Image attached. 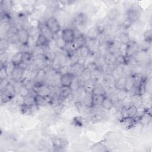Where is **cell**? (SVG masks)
<instances>
[{"instance_id": "6da1fadb", "label": "cell", "mask_w": 152, "mask_h": 152, "mask_svg": "<svg viewBox=\"0 0 152 152\" xmlns=\"http://www.w3.org/2000/svg\"><path fill=\"white\" fill-rule=\"evenodd\" d=\"M17 36L18 43L22 46H27L30 34L28 30L25 28H20L17 30Z\"/></svg>"}, {"instance_id": "7a4b0ae2", "label": "cell", "mask_w": 152, "mask_h": 152, "mask_svg": "<svg viewBox=\"0 0 152 152\" xmlns=\"http://www.w3.org/2000/svg\"><path fill=\"white\" fill-rule=\"evenodd\" d=\"M45 24L53 34H57L61 30V26L59 23L56 18H55V17L52 16L49 17L46 20Z\"/></svg>"}, {"instance_id": "3957f363", "label": "cell", "mask_w": 152, "mask_h": 152, "mask_svg": "<svg viewBox=\"0 0 152 152\" xmlns=\"http://www.w3.org/2000/svg\"><path fill=\"white\" fill-rule=\"evenodd\" d=\"M141 14V11L140 8L137 7H132L127 12V20H129L131 23L137 21Z\"/></svg>"}, {"instance_id": "277c9868", "label": "cell", "mask_w": 152, "mask_h": 152, "mask_svg": "<svg viewBox=\"0 0 152 152\" xmlns=\"http://www.w3.org/2000/svg\"><path fill=\"white\" fill-rule=\"evenodd\" d=\"M61 36L66 43H71L75 39V31L72 28H65L61 31Z\"/></svg>"}, {"instance_id": "5b68a950", "label": "cell", "mask_w": 152, "mask_h": 152, "mask_svg": "<svg viewBox=\"0 0 152 152\" xmlns=\"http://www.w3.org/2000/svg\"><path fill=\"white\" fill-rule=\"evenodd\" d=\"M59 97L61 99L66 100L70 97L73 93V91L69 86H61L59 88Z\"/></svg>"}, {"instance_id": "8992f818", "label": "cell", "mask_w": 152, "mask_h": 152, "mask_svg": "<svg viewBox=\"0 0 152 152\" xmlns=\"http://www.w3.org/2000/svg\"><path fill=\"white\" fill-rule=\"evenodd\" d=\"M100 44V43L97 38L91 39H87L86 45L88 46L90 52H91V53H97L98 48H99Z\"/></svg>"}, {"instance_id": "52a82bcc", "label": "cell", "mask_w": 152, "mask_h": 152, "mask_svg": "<svg viewBox=\"0 0 152 152\" xmlns=\"http://www.w3.org/2000/svg\"><path fill=\"white\" fill-rule=\"evenodd\" d=\"M25 71L20 68L18 66L16 65L12 71L11 78L14 81H21L24 77Z\"/></svg>"}, {"instance_id": "ba28073f", "label": "cell", "mask_w": 152, "mask_h": 152, "mask_svg": "<svg viewBox=\"0 0 152 152\" xmlns=\"http://www.w3.org/2000/svg\"><path fill=\"white\" fill-rule=\"evenodd\" d=\"M130 100L132 105L135 107L137 109L142 107L144 104L143 97L140 94H135L131 96Z\"/></svg>"}, {"instance_id": "9c48e42d", "label": "cell", "mask_w": 152, "mask_h": 152, "mask_svg": "<svg viewBox=\"0 0 152 152\" xmlns=\"http://www.w3.org/2000/svg\"><path fill=\"white\" fill-rule=\"evenodd\" d=\"M75 76L71 72L61 75L60 78V84L62 86H69Z\"/></svg>"}, {"instance_id": "30bf717a", "label": "cell", "mask_w": 152, "mask_h": 152, "mask_svg": "<svg viewBox=\"0 0 152 152\" xmlns=\"http://www.w3.org/2000/svg\"><path fill=\"white\" fill-rule=\"evenodd\" d=\"M138 45L135 42L131 41L127 44V50H126V57L130 58L132 57L138 51Z\"/></svg>"}, {"instance_id": "8fae6325", "label": "cell", "mask_w": 152, "mask_h": 152, "mask_svg": "<svg viewBox=\"0 0 152 152\" xmlns=\"http://www.w3.org/2000/svg\"><path fill=\"white\" fill-rule=\"evenodd\" d=\"M1 91H3L11 100L13 98H14L16 96V95L17 94L16 93V91L15 90L14 84L11 82H10L7 86V87L5 88V89L4 90H2Z\"/></svg>"}, {"instance_id": "7c38bea8", "label": "cell", "mask_w": 152, "mask_h": 152, "mask_svg": "<svg viewBox=\"0 0 152 152\" xmlns=\"http://www.w3.org/2000/svg\"><path fill=\"white\" fill-rule=\"evenodd\" d=\"M84 68V66L83 65L78 62H76L70 65V72L75 77H78L80 75Z\"/></svg>"}, {"instance_id": "4fadbf2b", "label": "cell", "mask_w": 152, "mask_h": 152, "mask_svg": "<svg viewBox=\"0 0 152 152\" xmlns=\"http://www.w3.org/2000/svg\"><path fill=\"white\" fill-rule=\"evenodd\" d=\"M136 122L137 121H135L134 118L129 116L122 118V119L121 121V124L122 125L123 127H124L126 129L131 128L134 126Z\"/></svg>"}, {"instance_id": "5bb4252c", "label": "cell", "mask_w": 152, "mask_h": 152, "mask_svg": "<svg viewBox=\"0 0 152 152\" xmlns=\"http://www.w3.org/2000/svg\"><path fill=\"white\" fill-rule=\"evenodd\" d=\"M124 65H116L113 67L110 72L111 75L115 80L119 78L123 75V66Z\"/></svg>"}, {"instance_id": "9a60e30c", "label": "cell", "mask_w": 152, "mask_h": 152, "mask_svg": "<svg viewBox=\"0 0 152 152\" xmlns=\"http://www.w3.org/2000/svg\"><path fill=\"white\" fill-rule=\"evenodd\" d=\"M93 95H106V91L104 86L99 82L96 83L92 91Z\"/></svg>"}, {"instance_id": "2e32d148", "label": "cell", "mask_w": 152, "mask_h": 152, "mask_svg": "<svg viewBox=\"0 0 152 152\" xmlns=\"http://www.w3.org/2000/svg\"><path fill=\"white\" fill-rule=\"evenodd\" d=\"M49 40L42 34L39 33L35 40V46L36 47H45L48 45Z\"/></svg>"}, {"instance_id": "e0dca14e", "label": "cell", "mask_w": 152, "mask_h": 152, "mask_svg": "<svg viewBox=\"0 0 152 152\" xmlns=\"http://www.w3.org/2000/svg\"><path fill=\"white\" fill-rule=\"evenodd\" d=\"M39 28L40 30V33L44 35L49 40L53 37V34L47 27L45 23L39 24Z\"/></svg>"}, {"instance_id": "ac0fdd59", "label": "cell", "mask_w": 152, "mask_h": 152, "mask_svg": "<svg viewBox=\"0 0 152 152\" xmlns=\"http://www.w3.org/2000/svg\"><path fill=\"white\" fill-rule=\"evenodd\" d=\"M97 82L94 80L93 78L91 79L86 81L84 82V85H83V88L85 91L86 93H91L92 91L93 90V88Z\"/></svg>"}, {"instance_id": "d6986e66", "label": "cell", "mask_w": 152, "mask_h": 152, "mask_svg": "<svg viewBox=\"0 0 152 152\" xmlns=\"http://www.w3.org/2000/svg\"><path fill=\"white\" fill-rule=\"evenodd\" d=\"M106 95H93L92 94L93 107H99L102 106Z\"/></svg>"}, {"instance_id": "ffe728a7", "label": "cell", "mask_w": 152, "mask_h": 152, "mask_svg": "<svg viewBox=\"0 0 152 152\" xmlns=\"http://www.w3.org/2000/svg\"><path fill=\"white\" fill-rule=\"evenodd\" d=\"M34 102L35 104L39 107V106H45L48 103V100L46 97H45L43 96H42L39 94H36L34 96Z\"/></svg>"}, {"instance_id": "44dd1931", "label": "cell", "mask_w": 152, "mask_h": 152, "mask_svg": "<svg viewBox=\"0 0 152 152\" xmlns=\"http://www.w3.org/2000/svg\"><path fill=\"white\" fill-rule=\"evenodd\" d=\"M53 38L55 39L56 45L59 50L65 49L66 43L65 42V41L63 40L61 36V33L59 34V32L57 34H53Z\"/></svg>"}, {"instance_id": "7402d4cb", "label": "cell", "mask_w": 152, "mask_h": 152, "mask_svg": "<svg viewBox=\"0 0 152 152\" xmlns=\"http://www.w3.org/2000/svg\"><path fill=\"white\" fill-rule=\"evenodd\" d=\"M83 104H84L87 107L91 108L93 107L92 104V93H86L84 95L81 102Z\"/></svg>"}, {"instance_id": "603a6c76", "label": "cell", "mask_w": 152, "mask_h": 152, "mask_svg": "<svg viewBox=\"0 0 152 152\" xmlns=\"http://www.w3.org/2000/svg\"><path fill=\"white\" fill-rule=\"evenodd\" d=\"M92 76H93V72L88 68L85 67L79 77L84 82H85L91 79L92 78Z\"/></svg>"}, {"instance_id": "cb8c5ba5", "label": "cell", "mask_w": 152, "mask_h": 152, "mask_svg": "<svg viewBox=\"0 0 152 152\" xmlns=\"http://www.w3.org/2000/svg\"><path fill=\"white\" fill-rule=\"evenodd\" d=\"M128 91L125 88L118 89L115 93L116 99L119 102H123L128 96Z\"/></svg>"}, {"instance_id": "d4e9b609", "label": "cell", "mask_w": 152, "mask_h": 152, "mask_svg": "<svg viewBox=\"0 0 152 152\" xmlns=\"http://www.w3.org/2000/svg\"><path fill=\"white\" fill-rule=\"evenodd\" d=\"M109 52V46L107 43L103 42L100 44L98 48V51H97L98 55L105 56Z\"/></svg>"}, {"instance_id": "484cf974", "label": "cell", "mask_w": 152, "mask_h": 152, "mask_svg": "<svg viewBox=\"0 0 152 152\" xmlns=\"http://www.w3.org/2000/svg\"><path fill=\"white\" fill-rule=\"evenodd\" d=\"M116 55L115 53L109 52L107 55L104 56L105 57V62L106 64L112 66L115 64H116Z\"/></svg>"}, {"instance_id": "4316f807", "label": "cell", "mask_w": 152, "mask_h": 152, "mask_svg": "<svg viewBox=\"0 0 152 152\" xmlns=\"http://www.w3.org/2000/svg\"><path fill=\"white\" fill-rule=\"evenodd\" d=\"M101 106L105 110H110L113 107L114 103L111 98L106 96Z\"/></svg>"}, {"instance_id": "83f0119b", "label": "cell", "mask_w": 152, "mask_h": 152, "mask_svg": "<svg viewBox=\"0 0 152 152\" xmlns=\"http://www.w3.org/2000/svg\"><path fill=\"white\" fill-rule=\"evenodd\" d=\"M77 50H78V52L80 58L85 59L90 53V51L86 45L82 46L81 48H80Z\"/></svg>"}, {"instance_id": "f1b7e54d", "label": "cell", "mask_w": 152, "mask_h": 152, "mask_svg": "<svg viewBox=\"0 0 152 152\" xmlns=\"http://www.w3.org/2000/svg\"><path fill=\"white\" fill-rule=\"evenodd\" d=\"M44 55L46 59L51 63L55 59V58L57 56V53L49 49L48 48V50L45 51Z\"/></svg>"}, {"instance_id": "f546056e", "label": "cell", "mask_w": 152, "mask_h": 152, "mask_svg": "<svg viewBox=\"0 0 152 152\" xmlns=\"http://www.w3.org/2000/svg\"><path fill=\"white\" fill-rule=\"evenodd\" d=\"M135 85V78L133 74H131L126 77L125 88L128 91Z\"/></svg>"}, {"instance_id": "4dcf8cb0", "label": "cell", "mask_w": 152, "mask_h": 152, "mask_svg": "<svg viewBox=\"0 0 152 152\" xmlns=\"http://www.w3.org/2000/svg\"><path fill=\"white\" fill-rule=\"evenodd\" d=\"M94 63L99 69H102V68L103 67V66L106 64L105 57L104 56L99 55L97 54L96 56Z\"/></svg>"}, {"instance_id": "1f68e13d", "label": "cell", "mask_w": 152, "mask_h": 152, "mask_svg": "<svg viewBox=\"0 0 152 152\" xmlns=\"http://www.w3.org/2000/svg\"><path fill=\"white\" fill-rule=\"evenodd\" d=\"M126 77L122 75L119 78H118V80H116L115 87L116 88V90L125 88V83H126Z\"/></svg>"}, {"instance_id": "d6a6232c", "label": "cell", "mask_w": 152, "mask_h": 152, "mask_svg": "<svg viewBox=\"0 0 152 152\" xmlns=\"http://www.w3.org/2000/svg\"><path fill=\"white\" fill-rule=\"evenodd\" d=\"M23 105L28 107H31L34 105H36L34 102V96L31 95V94H30L28 96L24 97V103Z\"/></svg>"}, {"instance_id": "836d02e7", "label": "cell", "mask_w": 152, "mask_h": 152, "mask_svg": "<svg viewBox=\"0 0 152 152\" xmlns=\"http://www.w3.org/2000/svg\"><path fill=\"white\" fill-rule=\"evenodd\" d=\"M22 55L23 52L21 51L17 52L12 56L11 61H12L15 65H18L22 62Z\"/></svg>"}, {"instance_id": "e575fe53", "label": "cell", "mask_w": 152, "mask_h": 152, "mask_svg": "<svg viewBox=\"0 0 152 152\" xmlns=\"http://www.w3.org/2000/svg\"><path fill=\"white\" fill-rule=\"evenodd\" d=\"M97 36H98V32L96 27H92L87 31V34L86 35L85 37L87 39H91L97 38Z\"/></svg>"}, {"instance_id": "d590c367", "label": "cell", "mask_w": 152, "mask_h": 152, "mask_svg": "<svg viewBox=\"0 0 152 152\" xmlns=\"http://www.w3.org/2000/svg\"><path fill=\"white\" fill-rule=\"evenodd\" d=\"M22 52V62H26L28 64V63L33 59V55L32 52H30L28 51H24Z\"/></svg>"}, {"instance_id": "8d00e7d4", "label": "cell", "mask_w": 152, "mask_h": 152, "mask_svg": "<svg viewBox=\"0 0 152 152\" xmlns=\"http://www.w3.org/2000/svg\"><path fill=\"white\" fill-rule=\"evenodd\" d=\"M86 17L84 14L80 13L75 18V22L78 26H83L86 23Z\"/></svg>"}, {"instance_id": "74e56055", "label": "cell", "mask_w": 152, "mask_h": 152, "mask_svg": "<svg viewBox=\"0 0 152 152\" xmlns=\"http://www.w3.org/2000/svg\"><path fill=\"white\" fill-rule=\"evenodd\" d=\"M151 115L150 114L148 113H145L144 112L139 118V121L142 124H148L150 121H151Z\"/></svg>"}, {"instance_id": "f35d334b", "label": "cell", "mask_w": 152, "mask_h": 152, "mask_svg": "<svg viewBox=\"0 0 152 152\" xmlns=\"http://www.w3.org/2000/svg\"><path fill=\"white\" fill-rule=\"evenodd\" d=\"M8 46H9V41L5 38H2L0 40L1 52H6L7 49L8 48Z\"/></svg>"}, {"instance_id": "ab89813d", "label": "cell", "mask_w": 152, "mask_h": 152, "mask_svg": "<svg viewBox=\"0 0 152 152\" xmlns=\"http://www.w3.org/2000/svg\"><path fill=\"white\" fill-rule=\"evenodd\" d=\"M126 108V107H125ZM126 116L129 117H132L134 118L137 112V109L134 107V106L131 105L129 106L128 107L126 108Z\"/></svg>"}, {"instance_id": "60d3db41", "label": "cell", "mask_w": 152, "mask_h": 152, "mask_svg": "<svg viewBox=\"0 0 152 152\" xmlns=\"http://www.w3.org/2000/svg\"><path fill=\"white\" fill-rule=\"evenodd\" d=\"M118 50V52L119 53L120 55L126 57V50H127V44L119 43Z\"/></svg>"}, {"instance_id": "b9f144b4", "label": "cell", "mask_w": 152, "mask_h": 152, "mask_svg": "<svg viewBox=\"0 0 152 152\" xmlns=\"http://www.w3.org/2000/svg\"><path fill=\"white\" fill-rule=\"evenodd\" d=\"M15 65L12 62V61H10V62H8L6 65H5V67H6V69H7V72L8 74V77L9 76H11V74L12 73V71L14 69L15 67Z\"/></svg>"}, {"instance_id": "7bdbcfd3", "label": "cell", "mask_w": 152, "mask_h": 152, "mask_svg": "<svg viewBox=\"0 0 152 152\" xmlns=\"http://www.w3.org/2000/svg\"><path fill=\"white\" fill-rule=\"evenodd\" d=\"M18 94L24 97H26L30 94V90L26 86L23 85L21 88V89L20 90Z\"/></svg>"}, {"instance_id": "ee69618b", "label": "cell", "mask_w": 152, "mask_h": 152, "mask_svg": "<svg viewBox=\"0 0 152 152\" xmlns=\"http://www.w3.org/2000/svg\"><path fill=\"white\" fill-rule=\"evenodd\" d=\"M56 72L61 75H65L68 72H70V65H64L60 67Z\"/></svg>"}, {"instance_id": "f6af8a7d", "label": "cell", "mask_w": 152, "mask_h": 152, "mask_svg": "<svg viewBox=\"0 0 152 152\" xmlns=\"http://www.w3.org/2000/svg\"><path fill=\"white\" fill-rule=\"evenodd\" d=\"M119 42H120V43L128 44L130 42L128 34H127L126 33H123L122 34H121L119 38Z\"/></svg>"}, {"instance_id": "bcb514c9", "label": "cell", "mask_w": 152, "mask_h": 152, "mask_svg": "<svg viewBox=\"0 0 152 152\" xmlns=\"http://www.w3.org/2000/svg\"><path fill=\"white\" fill-rule=\"evenodd\" d=\"M8 54L6 52H1L0 62H1V66L6 65V64L8 62Z\"/></svg>"}, {"instance_id": "7dc6e473", "label": "cell", "mask_w": 152, "mask_h": 152, "mask_svg": "<svg viewBox=\"0 0 152 152\" xmlns=\"http://www.w3.org/2000/svg\"><path fill=\"white\" fill-rule=\"evenodd\" d=\"M8 78V74L7 72L5 65H2L0 69V80Z\"/></svg>"}, {"instance_id": "c3c4849f", "label": "cell", "mask_w": 152, "mask_h": 152, "mask_svg": "<svg viewBox=\"0 0 152 152\" xmlns=\"http://www.w3.org/2000/svg\"><path fill=\"white\" fill-rule=\"evenodd\" d=\"M151 36H152V32L151 30H147L144 33V40L149 43H150L151 40Z\"/></svg>"}, {"instance_id": "681fc988", "label": "cell", "mask_w": 152, "mask_h": 152, "mask_svg": "<svg viewBox=\"0 0 152 152\" xmlns=\"http://www.w3.org/2000/svg\"><path fill=\"white\" fill-rule=\"evenodd\" d=\"M40 14L39 11L36 10H33L31 13L30 14V17H31V18L32 20L37 21L39 20V18H40Z\"/></svg>"}, {"instance_id": "f907efd6", "label": "cell", "mask_w": 152, "mask_h": 152, "mask_svg": "<svg viewBox=\"0 0 152 152\" xmlns=\"http://www.w3.org/2000/svg\"><path fill=\"white\" fill-rule=\"evenodd\" d=\"M10 83V81H9L8 78L0 80V89H1V91L4 90L5 89V88L7 87V86Z\"/></svg>"}, {"instance_id": "816d5d0a", "label": "cell", "mask_w": 152, "mask_h": 152, "mask_svg": "<svg viewBox=\"0 0 152 152\" xmlns=\"http://www.w3.org/2000/svg\"><path fill=\"white\" fill-rule=\"evenodd\" d=\"M1 102H2V103H7V102H9L10 100H11V99H10L3 91H1Z\"/></svg>"}, {"instance_id": "f5cc1de1", "label": "cell", "mask_w": 152, "mask_h": 152, "mask_svg": "<svg viewBox=\"0 0 152 152\" xmlns=\"http://www.w3.org/2000/svg\"><path fill=\"white\" fill-rule=\"evenodd\" d=\"M17 66H18L20 68H21L22 69H23L24 71L28 69V64L26 62H21Z\"/></svg>"}, {"instance_id": "db71d44e", "label": "cell", "mask_w": 152, "mask_h": 152, "mask_svg": "<svg viewBox=\"0 0 152 152\" xmlns=\"http://www.w3.org/2000/svg\"><path fill=\"white\" fill-rule=\"evenodd\" d=\"M131 23H131L129 20H128L126 19L123 24H124V26L125 28H128V27H129L131 25Z\"/></svg>"}]
</instances>
